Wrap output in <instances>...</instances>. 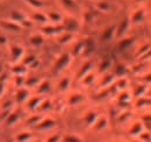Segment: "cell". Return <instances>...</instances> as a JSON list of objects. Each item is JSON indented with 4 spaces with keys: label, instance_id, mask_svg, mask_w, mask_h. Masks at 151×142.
Wrapping results in <instances>:
<instances>
[{
    "label": "cell",
    "instance_id": "cell-1",
    "mask_svg": "<svg viewBox=\"0 0 151 142\" xmlns=\"http://www.w3.org/2000/svg\"><path fill=\"white\" fill-rule=\"evenodd\" d=\"M30 139H32V134H29V133H27V132L20 133L19 135L15 138L17 142H27V141H29Z\"/></svg>",
    "mask_w": 151,
    "mask_h": 142
},
{
    "label": "cell",
    "instance_id": "cell-2",
    "mask_svg": "<svg viewBox=\"0 0 151 142\" xmlns=\"http://www.w3.org/2000/svg\"><path fill=\"white\" fill-rule=\"evenodd\" d=\"M63 142H83V140L79 139L78 136H75V135H68L64 138Z\"/></svg>",
    "mask_w": 151,
    "mask_h": 142
},
{
    "label": "cell",
    "instance_id": "cell-3",
    "mask_svg": "<svg viewBox=\"0 0 151 142\" xmlns=\"http://www.w3.org/2000/svg\"><path fill=\"white\" fill-rule=\"evenodd\" d=\"M17 120H18V115L17 114H13V115H9V119L6 122H7V125H12V122L14 124Z\"/></svg>",
    "mask_w": 151,
    "mask_h": 142
},
{
    "label": "cell",
    "instance_id": "cell-4",
    "mask_svg": "<svg viewBox=\"0 0 151 142\" xmlns=\"http://www.w3.org/2000/svg\"><path fill=\"white\" fill-rule=\"evenodd\" d=\"M60 140V138L58 136V135H55V136H51V138H49L48 140H47V142H58Z\"/></svg>",
    "mask_w": 151,
    "mask_h": 142
},
{
    "label": "cell",
    "instance_id": "cell-5",
    "mask_svg": "<svg viewBox=\"0 0 151 142\" xmlns=\"http://www.w3.org/2000/svg\"><path fill=\"white\" fill-rule=\"evenodd\" d=\"M35 142H41V141H35Z\"/></svg>",
    "mask_w": 151,
    "mask_h": 142
}]
</instances>
